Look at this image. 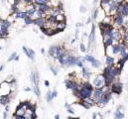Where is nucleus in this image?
Segmentation results:
<instances>
[{
  "label": "nucleus",
  "instance_id": "nucleus-1",
  "mask_svg": "<svg viewBox=\"0 0 128 119\" xmlns=\"http://www.w3.org/2000/svg\"><path fill=\"white\" fill-rule=\"evenodd\" d=\"M93 89L94 88L91 86L90 82L85 81V82L81 83L80 89L77 90V92L75 94V96H76V97L79 98V100L85 99V98H87V97H91V94H92Z\"/></svg>",
  "mask_w": 128,
  "mask_h": 119
},
{
  "label": "nucleus",
  "instance_id": "nucleus-2",
  "mask_svg": "<svg viewBox=\"0 0 128 119\" xmlns=\"http://www.w3.org/2000/svg\"><path fill=\"white\" fill-rule=\"evenodd\" d=\"M66 52V50L63 47V46H57V45H52L51 47L49 48V51H48V54L51 58L57 60L60 58L62 55H64L65 53Z\"/></svg>",
  "mask_w": 128,
  "mask_h": 119
},
{
  "label": "nucleus",
  "instance_id": "nucleus-3",
  "mask_svg": "<svg viewBox=\"0 0 128 119\" xmlns=\"http://www.w3.org/2000/svg\"><path fill=\"white\" fill-rule=\"evenodd\" d=\"M91 78L90 83L93 86V88H102L103 86H106V82H105V78L103 76V75H96Z\"/></svg>",
  "mask_w": 128,
  "mask_h": 119
},
{
  "label": "nucleus",
  "instance_id": "nucleus-4",
  "mask_svg": "<svg viewBox=\"0 0 128 119\" xmlns=\"http://www.w3.org/2000/svg\"><path fill=\"white\" fill-rule=\"evenodd\" d=\"M65 83H66V88H69V89H71V91H73L74 95L77 92V90L80 89V86H81V83H80V82H77L76 81H75V79L69 78V79H66V81H65Z\"/></svg>",
  "mask_w": 128,
  "mask_h": 119
},
{
  "label": "nucleus",
  "instance_id": "nucleus-5",
  "mask_svg": "<svg viewBox=\"0 0 128 119\" xmlns=\"http://www.w3.org/2000/svg\"><path fill=\"white\" fill-rule=\"evenodd\" d=\"M109 36L114 40V42L116 43H122V33L119 29H116V28L112 27L111 29L108 31Z\"/></svg>",
  "mask_w": 128,
  "mask_h": 119
},
{
  "label": "nucleus",
  "instance_id": "nucleus-6",
  "mask_svg": "<svg viewBox=\"0 0 128 119\" xmlns=\"http://www.w3.org/2000/svg\"><path fill=\"white\" fill-rule=\"evenodd\" d=\"M11 93V87H10V83L7 81H2L0 82V95L5 96V95H10Z\"/></svg>",
  "mask_w": 128,
  "mask_h": 119
},
{
  "label": "nucleus",
  "instance_id": "nucleus-7",
  "mask_svg": "<svg viewBox=\"0 0 128 119\" xmlns=\"http://www.w3.org/2000/svg\"><path fill=\"white\" fill-rule=\"evenodd\" d=\"M111 94H112L111 92L104 93V95L95 103V105H97L98 107H100V108H103L104 106H106V104L109 102V100L111 99Z\"/></svg>",
  "mask_w": 128,
  "mask_h": 119
},
{
  "label": "nucleus",
  "instance_id": "nucleus-8",
  "mask_svg": "<svg viewBox=\"0 0 128 119\" xmlns=\"http://www.w3.org/2000/svg\"><path fill=\"white\" fill-rule=\"evenodd\" d=\"M124 20L125 18L122 15H114L113 16V27L116 28V29H121L123 27L124 24Z\"/></svg>",
  "mask_w": 128,
  "mask_h": 119
},
{
  "label": "nucleus",
  "instance_id": "nucleus-9",
  "mask_svg": "<svg viewBox=\"0 0 128 119\" xmlns=\"http://www.w3.org/2000/svg\"><path fill=\"white\" fill-rule=\"evenodd\" d=\"M110 87V91L111 93H115V94H120L121 91H122V87H123V86H122V83L120 81H118L117 79L111 84V86H109Z\"/></svg>",
  "mask_w": 128,
  "mask_h": 119
},
{
  "label": "nucleus",
  "instance_id": "nucleus-10",
  "mask_svg": "<svg viewBox=\"0 0 128 119\" xmlns=\"http://www.w3.org/2000/svg\"><path fill=\"white\" fill-rule=\"evenodd\" d=\"M103 95H104V92H103L102 88H94L92 91V94H91V98L94 100V102L96 103Z\"/></svg>",
  "mask_w": 128,
  "mask_h": 119
},
{
  "label": "nucleus",
  "instance_id": "nucleus-11",
  "mask_svg": "<svg viewBox=\"0 0 128 119\" xmlns=\"http://www.w3.org/2000/svg\"><path fill=\"white\" fill-rule=\"evenodd\" d=\"M30 81L33 86H39V83H40V75H39V72L37 71H31Z\"/></svg>",
  "mask_w": 128,
  "mask_h": 119
},
{
  "label": "nucleus",
  "instance_id": "nucleus-12",
  "mask_svg": "<svg viewBox=\"0 0 128 119\" xmlns=\"http://www.w3.org/2000/svg\"><path fill=\"white\" fill-rule=\"evenodd\" d=\"M80 103H81V105H82L86 109H90V107L95 105V102H94V100L91 97H87V98H85V99H81Z\"/></svg>",
  "mask_w": 128,
  "mask_h": 119
},
{
  "label": "nucleus",
  "instance_id": "nucleus-13",
  "mask_svg": "<svg viewBox=\"0 0 128 119\" xmlns=\"http://www.w3.org/2000/svg\"><path fill=\"white\" fill-rule=\"evenodd\" d=\"M70 56H71V54L69 53V51H66V52L64 55H62V56L60 57V58L58 59V61H59V63L61 64V66H63V67H68Z\"/></svg>",
  "mask_w": 128,
  "mask_h": 119
},
{
  "label": "nucleus",
  "instance_id": "nucleus-14",
  "mask_svg": "<svg viewBox=\"0 0 128 119\" xmlns=\"http://www.w3.org/2000/svg\"><path fill=\"white\" fill-rule=\"evenodd\" d=\"M94 40H95V26H94V23L92 24L91 26V31H90V36H88V46L86 48V52H88L90 49V45L94 42Z\"/></svg>",
  "mask_w": 128,
  "mask_h": 119
},
{
  "label": "nucleus",
  "instance_id": "nucleus-15",
  "mask_svg": "<svg viewBox=\"0 0 128 119\" xmlns=\"http://www.w3.org/2000/svg\"><path fill=\"white\" fill-rule=\"evenodd\" d=\"M27 16H28V14L26 13L25 10L24 11L23 10H19L18 12L11 14V17H12L14 20H24Z\"/></svg>",
  "mask_w": 128,
  "mask_h": 119
},
{
  "label": "nucleus",
  "instance_id": "nucleus-16",
  "mask_svg": "<svg viewBox=\"0 0 128 119\" xmlns=\"http://www.w3.org/2000/svg\"><path fill=\"white\" fill-rule=\"evenodd\" d=\"M81 73H82V77L85 81H88L91 77V71L90 70L88 69L87 67H83L81 69Z\"/></svg>",
  "mask_w": 128,
  "mask_h": 119
},
{
  "label": "nucleus",
  "instance_id": "nucleus-17",
  "mask_svg": "<svg viewBox=\"0 0 128 119\" xmlns=\"http://www.w3.org/2000/svg\"><path fill=\"white\" fill-rule=\"evenodd\" d=\"M11 99H12V97H11V94L10 95H5V96H2L0 95V104L5 106L7 105L11 102Z\"/></svg>",
  "mask_w": 128,
  "mask_h": 119
},
{
  "label": "nucleus",
  "instance_id": "nucleus-18",
  "mask_svg": "<svg viewBox=\"0 0 128 119\" xmlns=\"http://www.w3.org/2000/svg\"><path fill=\"white\" fill-rule=\"evenodd\" d=\"M111 53L114 56H119L120 54V43H114L111 46Z\"/></svg>",
  "mask_w": 128,
  "mask_h": 119
},
{
  "label": "nucleus",
  "instance_id": "nucleus-19",
  "mask_svg": "<svg viewBox=\"0 0 128 119\" xmlns=\"http://www.w3.org/2000/svg\"><path fill=\"white\" fill-rule=\"evenodd\" d=\"M11 25H12V23H11V21L7 20V19H3L2 22L0 23V29L2 30H9V28L11 27Z\"/></svg>",
  "mask_w": 128,
  "mask_h": 119
},
{
  "label": "nucleus",
  "instance_id": "nucleus-20",
  "mask_svg": "<svg viewBox=\"0 0 128 119\" xmlns=\"http://www.w3.org/2000/svg\"><path fill=\"white\" fill-rule=\"evenodd\" d=\"M46 21H47L46 18L42 17V18H38V19L34 20V21H33V24L36 25V26H38L39 28H41V27H44V26H45Z\"/></svg>",
  "mask_w": 128,
  "mask_h": 119
},
{
  "label": "nucleus",
  "instance_id": "nucleus-21",
  "mask_svg": "<svg viewBox=\"0 0 128 119\" xmlns=\"http://www.w3.org/2000/svg\"><path fill=\"white\" fill-rule=\"evenodd\" d=\"M66 27V22H57V23H56L55 30H56V32H57V33H59V32L64 31Z\"/></svg>",
  "mask_w": 128,
  "mask_h": 119
},
{
  "label": "nucleus",
  "instance_id": "nucleus-22",
  "mask_svg": "<svg viewBox=\"0 0 128 119\" xmlns=\"http://www.w3.org/2000/svg\"><path fill=\"white\" fill-rule=\"evenodd\" d=\"M105 64L106 67H113L115 65V60L112 56H106V60H105Z\"/></svg>",
  "mask_w": 128,
  "mask_h": 119
},
{
  "label": "nucleus",
  "instance_id": "nucleus-23",
  "mask_svg": "<svg viewBox=\"0 0 128 119\" xmlns=\"http://www.w3.org/2000/svg\"><path fill=\"white\" fill-rule=\"evenodd\" d=\"M48 5L50 7H59L62 6V3H61V0H49Z\"/></svg>",
  "mask_w": 128,
  "mask_h": 119
},
{
  "label": "nucleus",
  "instance_id": "nucleus-24",
  "mask_svg": "<svg viewBox=\"0 0 128 119\" xmlns=\"http://www.w3.org/2000/svg\"><path fill=\"white\" fill-rule=\"evenodd\" d=\"M76 59H77V57H76V56H74V55H71V56H70V59H69L68 67H73V66H76Z\"/></svg>",
  "mask_w": 128,
  "mask_h": 119
},
{
  "label": "nucleus",
  "instance_id": "nucleus-25",
  "mask_svg": "<svg viewBox=\"0 0 128 119\" xmlns=\"http://www.w3.org/2000/svg\"><path fill=\"white\" fill-rule=\"evenodd\" d=\"M50 8H51V7H50L48 4H45V5H40V6H39V10H40L41 12H43L45 15L48 13V11L50 10Z\"/></svg>",
  "mask_w": 128,
  "mask_h": 119
},
{
  "label": "nucleus",
  "instance_id": "nucleus-26",
  "mask_svg": "<svg viewBox=\"0 0 128 119\" xmlns=\"http://www.w3.org/2000/svg\"><path fill=\"white\" fill-rule=\"evenodd\" d=\"M33 91L38 98H41V90L39 88V86H33Z\"/></svg>",
  "mask_w": 128,
  "mask_h": 119
},
{
  "label": "nucleus",
  "instance_id": "nucleus-27",
  "mask_svg": "<svg viewBox=\"0 0 128 119\" xmlns=\"http://www.w3.org/2000/svg\"><path fill=\"white\" fill-rule=\"evenodd\" d=\"M83 59H85V62H88V63H92V62L95 60V58L92 56V55H90V54H87V55H85V57H83Z\"/></svg>",
  "mask_w": 128,
  "mask_h": 119
},
{
  "label": "nucleus",
  "instance_id": "nucleus-28",
  "mask_svg": "<svg viewBox=\"0 0 128 119\" xmlns=\"http://www.w3.org/2000/svg\"><path fill=\"white\" fill-rule=\"evenodd\" d=\"M114 119H123L124 118V113L122 112L121 110H118L117 109V111L115 112V114H114Z\"/></svg>",
  "mask_w": 128,
  "mask_h": 119
},
{
  "label": "nucleus",
  "instance_id": "nucleus-29",
  "mask_svg": "<svg viewBox=\"0 0 128 119\" xmlns=\"http://www.w3.org/2000/svg\"><path fill=\"white\" fill-rule=\"evenodd\" d=\"M28 53H29V57H28V59H30L31 61H34L35 60V52H34V50H32L31 48H28Z\"/></svg>",
  "mask_w": 128,
  "mask_h": 119
},
{
  "label": "nucleus",
  "instance_id": "nucleus-30",
  "mask_svg": "<svg viewBox=\"0 0 128 119\" xmlns=\"http://www.w3.org/2000/svg\"><path fill=\"white\" fill-rule=\"evenodd\" d=\"M100 66H101V62L96 60V59L91 63V67H94V69H98V67H100Z\"/></svg>",
  "mask_w": 128,
  "mask_h": 119
},
{
  "label": "nucleus",
  "instance_id": "nucleus-31",
  "mask_svg": "<svg viewBox=\"0 0 128 119\" xmlns=\"http://www.w3.org/2000/svg\"><path fill=\"white\" fill-rule=\"evenodd\" d=\"M56 21L57 22H66V16L64 14H59L56 16Z\"/></svg>",
  "mask_w": 128,
  "mask_h": 119
},
{
  "label": "nucleus",
  "instance_id": "nucleus-32",
  "mask_svg": "<svg viewBox=\"0 0 128 119\" xmlns=\"http://www.w3.org/2000/svg\"><path fill=\"white\" fill-rule=\"evenodd\" d=\"M122 43L128 46V32L123 33V35H122Z\"/></svg>",
  "mask_w": 128,
  "mask_h": 119
},
{
  "label": "nucleus",
  "instance_id": "nucleus-33",
  "mask_svg": "<svg viewBox=\"0 0 128 119\" xmlns=\"http://www.w3.org/2000/svg\"><path fill=\"white\" fill-rule=\"evenodd\" d=\"M98 9L99 8H95L93 10V12H92V15H91V20H96L98 18Z\"/></svg>",
  "mask_w": 128,
  "mask_h": 119
},
{
  "label": "nucleus",
  "instance_id": "nucleus-34",
  "mask_svg": "<svg viewBox=\"0 0 128 119\" xmlns=\"http://www.w3.org/2000/svg\"><path fill=\"white\" fill-rule=\"evenodd\" d=\"M46 100H47V102H52L53 97H52V91H51V90L47 91V93H46Z\"/></svg>",
  "mask_w": 128,
  "mask_h": 119
},
{
  "label": "nucleus",
  "instance_id": "nucleus-35",
  "mask_svg": "<svg viewBox=\"0 0 128 119\" xmlns=\"http://www.w3.org/2000/svg\"><path fill=\"white\" fill-rule=\"evenodd\" d=\"M34 3L37 5H45L49 3V0H34Z\"/></svg>",
  "mask_w": 128,
  "mask_h": 119
},
{
  "label": "nucleus",
  "instance_id": "nucleus-36",
  "mask_svg": "<svg viewBox=\"0 0 128 119\" xmlns=\"http://www.w3.org/2000/svg\"><path fill=\"white\" fill-rule=\"evenodd\" d=\"M23 22H24V24H25V25H30V24H33V20L30 18L29 16H27L26 18L23 20Z\"/></svg>",
  "mask_w": 128,
  "mask_h": 119
},
{
  "label": "nucleus",
  "instance_id": "nucleus-37",
  "mask_svg": "<svg viewBox=\"0 0 128 119\" xmlns=\"http://www.w3.org/2000/svg\"><path fill=\"white\" fill-rule=\"evenodd\" d=\"M50 69H51L52 72H53V75L54 76H57L58 75V72H59V69L57 67H54V66H50Z\"/></svg>",
  "mask_w": 128,
  "mask_h": 119
},
{
  "label": "nucleus",
  "instance_id": "nucleus-38",
  "mask_svg": "<svg viewBox=\"0 0 128 119\" xmlns=\"http://www.w3.org/2000/svg\"><path fill=\"white\" fill-rule=\"evenodd\" d=\"M92 119H103V116H102L101 113L96 112V113H93V115H92Z\"/></svg>",
  "mask_w": 128,
  "mask_h": 119
},
{
  "label": "nucleus",
  "instance_id": "nucleus-39",
  "mask_svg": "<svg viewBox=\"0 0 128 119\" xmlns=\"http://www.w3.org/2000/svg\"><path fill=\"white\" fill-rule=\"evenodd\" d=\"M16 57H17V53H16V52L12 53V54L10 55V57H9V58H8V62H12V61H14Z\"/></svg>",
  "mask_w": 128,
  "mask_h": 119
},
{
  "label": "nucleus",
  "instance_id": "nucleus-40",
  "mask_svg": "<svg viewBox=\"0 0 128 119\" xmlns=\"http://www.w3.org/2000/svg\"><path fill=\"white\" fill-rule=\"evenodd\" d=\"M123 29L125 30V32H127L128 31V17L127 18H125V20H124V24H123Z\"/></svg>",
  "mask_w": 128,
  "mask_h": 119
},
{
  "label": "nucleus",
  "instance_id": "nucleus-41",
  "mask_svg": "<svg viewBox=\"0 0 128 119\" xmlns=\"http://www.w3.org/2000/svg\"><path fill=\"white\" fill-rule=\"evenodd\" d=\"M80 49H81V51L82 53H85L86 52V47H85V45L83 44V43H81L80 45Z\"/></svg>",
  "mask_w": 128,
  "mask_h": 119
},
{
  "label": "nucleus",
  "instance_id": "nucleus-42",
  "mask_svg": "<svg viewBox=\"0 0 128 119\" xmlns=\"http://www.w3.org/2000/svg\"><path fill=\"white\" fill-rule=\"evenodd\" d=\"M66 111H68L69 113H71V114H75V109L73 108V107L71 106H70V107H68V108H66Z\"/></svg>",
  "mask_w": 128,
  "mask_h": 119
},
{
  "label": "nucleus",
  "instance_id": "nucleus-43",
  "mask_svg": "<svg viewBox=\"0 0 128 119\" xmlns=\"http://www.w3.org/2000/svg\"><path fill=\"white\" fill-rule=\"evenodd\" d=\"M24 3H25V5H29V4H33L34 3V0H22Z\"/></svg>",
  "mask_w": 128,
  "mask_h": 119
},
{
  "label": "nucleus",
  "instance_id": "nucleus-44",
  "mask_svg": "<svg viewBox=\"0 0 128 119\" xmlns=\"http://www.w3.org/2000/svg\"><path fill=\"white\" fill-rule=\"evenodd\" d=\"M57 96H58V91L55 89V90H53V91H52V97H53V99H54V98L57 97Z\"/></svg>",
  "mask_w": 128,
  "mask_h": 119
},
{
  "label": "nucleus",
  "instance_id": "nucleus-45",
  "mask_svg": "<svg viewBox=\"0 0 128 119\" xmlns=\"http://www.w3.org/2000/svg\"><path fill=\"white\" fill-rule=\"evenodd\" d=\"M80 11H81V13H85V12H86V7H85V6H81Z\"/></svg>",
  "mask_w": 128,
  "mask_h": 119
},
{
  "label": "nucleus",
  "instance_id": "nucleus-46",
  "mask_svg": "<svg viewBox=\"0 0 128 119\" xmlns=\"http://www.w3.org/2000/svg\"><path fill=\"white\" fill-rule=\"evenodd\" d=\"M7 117H8V112L4 111L3 112V119H7Z\"/></svg>",
  "mask_w": 128,
  "mask_h": 119
},
{
  "label": "nucleus",
  "instance_id": "nucleus-47",
  "mask_svg": "<svg viewBox=\"0 0 128 119\" xmlns=\"http://www.w3.org/2000/svg\"><path fill=\"white\" fill-rule=\"evenodd\" d=\"M111 1H113V2H116L117 4H120V3H122L124 1V0H111Z\"/></svg>",
  "mask_w": 128,
  "mask_h": 119
},
{
  "label": "nucleus",
  "instance_id": "nucleus-48",
  "mask_svg": "<svg viewBox=\"0 0 128 119\" xmlns=\"http://www.w3.org/2000/svg\"><path fill=\"white\" fill-rule=\"evenodd\" d=\"M9 110H10V106H9V104L5 105V111H6V112H9Z\"/></svg>",
  "mask_w": 128,
  "mask_h": 119
},
{
  "label": "nucleus",
  "instance_id": "nucleus-49",
  "mask_svg": "<svg viewBox=\"0 0 128 119\" xmlns=\"http://www.w3.org/2000/svg\"><path fill=\"white\" fill-rule=\"evenodd\" d=\"M44 84H45V86L48 87V86H50V82L48 81H44Z\"/></svg>",
  "mask_w": 128,
  "mask_h": 119
},
{
  "label": "nucleus",
  "instance_id": "nucleus-50",
  "mask_svg": "<svg viewBox=\"0 0 128 119\" xmlns=\"http://www.w3.org/2000/svg\"><path fill=\"white\" fill-rule=\"evenodd\" d=\"M68 119H80V117H74V116H70V117H68Z\"/></svg>",
  "mask_w": 128,
  "mask_h": 119
},
{
  "label": "nucleus",
  "instance_id": "nucleus-51",
  "mask_svg": "<svg viewBox=\"0 0 128 119\" xmlns=\"http://www.w3.org/2000/svg\"><path fill=\"white\" fill-rule=\"evenodd\" d=\"M90 22H91V18H88V19H87V21H86V25H87V24H90Z\"/></svg>",
  "mask_w": 128,
  "mask_h": 119
},
{
  "label": "nucleus",
  "instance_id": "nucleus-52",
  "mask_svg": "<svg viewBox=\"0 0 128 119\" xmlns=\"http://www.w3.org/2000/svg\"><path fill=\"white\" fill-rule=\"evenodd\" d=\"M24 90L25 91H31V88L30 87H26V88H24Z\"/></svg>",
  "mask_w": 128,
  "mask_h": 119
},
{
  "label": "nucleus",
  "instance_id": "nucleus-53",
  "mask_svg": "<svg viewBox=\"0 0 128 119\" xmlns=\"http://www.w3.org/2000/svg\"><path fill=\"white\" fill-rule=\"evenodd\" d=\"M55 119H61L60 115H59V114H56V115H55Z\"/></svg>",
  "mask_w": 128,
  "mask_h": 119
},
{
  "label": "nucleus",
  "instance_id": "nucleus-54",
  "mask_svg": "<svg viewBox=\"0 0 128 119\" xmlns=\"http://www.w3.org/2000/svg\"><path fill=\"white\" fill-rule=\"evenodd\" d=\"M4 67H5L4 65H2V66H0V71H3V69H4Z\"/></svg>",
  "mask_w": 128,
  "mask_h": 119
},
{
  "label": "nucleus",
  "instance_id": "nucleus-55",
  "mask_svg": "<svg viewBox=\"0 0 128 119\" xmlns=\"http://www.w3.org/2000/svg\"><path fill=\"white\" fill-rule=\"evenodd\" d=\"M81 26H82V25H81V23H77V24H76V28H79V27H81Z\"/></svg>",
  "mask_w": 128,
  "mask_h": 119
},
{
  "label": "nucleus",
  "instance_id": "nucleus-56",
  "mask_svg": "<svg viewBox=\"0 0 128 119\" xmlns=\"http://www.w3.org/2000/svg\"><path fill=\"white\" fill-rule=\"evenodd\" d=\"M41 53H42V54H45V49H42V50H41Z\"/></svg>",
  "mask_w": 128,
  "mask_h": 119
},
{
  "label": "nucleus",
  "instance_id": "nucleus-57",
  "mask_svg": "<svg viewBox=\"0 0 128 119\" xmlns=\"http://www.w3.org/2000/svg\"><path fill=\"white\" fill-rule=\"evenodd\" d=\"M14 61H19V56H17V57H16Z\"/></svg>",
  "mask_w": 128,
  "mask_h": 119
},
{
  "label": "nucleus",
  "instance_id": "nucleus-58",
  "mask_svg": "<svg viewBox=\"0 0 128 119\" xmlns=\"http://www.w3.org/2000/svg\"><path fill=\"white\" fill-rule=\"evenodd\" d=\"M97 1H98V0H93V2H94V3H95V2H97Z\"/></svg>",
  "mask_w": 128,
  "mask_h": 119
},
{
  "label": "nucleus",
  "instance_id": "nucleus-59",
  "mask_svg": "<svg viewBox=\"0 0 128 119\" xmlns=\"http://www.w3.org/2000/svg\"><path fill=\"white\" fill-rule=\"evenodd\" d=\"M1 49H2V47H1V46H0V50H1Z\"/></svg>",
  "mask_w": 128,
  "mask_h": 119
},
{
  "label": "nucleus",
  "instance_id": "nucleus-60",
  "mask_svg": "<svg viewBox=\"0 0 128 119\" xmlns=\"http://www.w3.org/2000/svg\"><path fill=\"white\" fill-rule=\"evenodd\" d=\"M2 1H3V2H4V1H5V0H2Z\"/></svg>",
  "mask_w": 128,
  "mask_h": 119
}]
</instances>
